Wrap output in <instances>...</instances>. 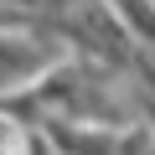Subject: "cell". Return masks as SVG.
<instances>
[{"label":"cell","mask_w":155,"mask_h":155,"mask_svg":"<svg viewBox=\"0 0 155 155\" xmlns=\"http://www.w3.org/2000/svg\"><path fill=\"white\" fill-rule=\"evenodd\" d=\"M41 129H47L57 155H119V129H109V124H83V119H67V114H47Z\"/></svg>","instance_id":"cell-1"},{"label":"cell","mask_w":155,"mask_h":155,"mask_svg":"<svg viewBox=\"0 0 155 155\" xmlns=\"http://www.w3.org/2000/svg\"><path fill=\"white\" fill-rule=\"evenodd\" d=\"M21 5H41V0H21Z\"/></svg>","instance_id":"cell-2"}]
</instances>
